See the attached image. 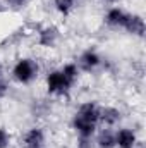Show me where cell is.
<instances>
[{
    "label": "cell",
    "mask_w": 146,
    "mask_h": 148,
    "mask_svg": "<svg viewBox=\"0 0 146 148\" xmlns=\"http://www.w3.org/2000/svg\"><path fill=\"white\" fill-rule=\"evenodd\" d=\"M40 74V66L35 59L23 57L12 67V79L19 84H31Z\"/></svg>",
    "instance_id": "7a4b0ae2"
},
{
    "label": "cell",
    "mask_w": 146,
    "mask_h": 148,
    "mask_svg": "<svg viewBox=\"0 0 146 148\" xmlns=\"http://www.w3.org/2000/svg\"><path fill=\"white\" fill-rule=\"evenodd\" d=\"M0 74H2V67H0Z\"/></svg>",
    "instance_id": "ffe728a7"
},
{
    "label": "cell",
    "mask_w": 146,
    "mask_h": 148,
    "mask_svg": "<svg viewBox=\"0 0 146 148\" xmlns=\"http://www.w3.org/2000/svg\"><path fill=\"white\" fill-rule=\"evenodd\" d=\"M46 91L48 95H55V97H65L69 95V91L72 90V84L67 81V77L60 69H53L46 74Z\"/></svg>",
    "instance_id": "3957f363"
},
{
    "label": "cell",
    "mask_w": 146,
    "mask_h": 148,
    "mask_svg": "<svg viewBox=\"0 0 146 148\" xmlns=\"http://www.w3.org/2000/svg\"><path fill=\"white\" fill-rule=\"evenodd\" d=\"M77 2H79V0H77Z\"/></svg>",
    "instance_id": "44dd1931"
},
{
    "label": "cell",
    "mask_w": 146,
    "mask_h": 148,
    "mask_svg": "<svg viewBox=\"0 0 146 148\" xmlns=\"http://www.w3.org/2000/svg\"><path fill=\"white\" fill-rule=\"evenodd\" d=\"M122 119V112L117 107H100V124L103 127H115Z\"/></svg>",
    "instance_id": "30bf717a"
},
{
    "label": "cell",
    "mask_w": 146,
    "mask_h": 148,
    "mask_svg": "<svg viewBox=\"0 0 146 148\" xmlns=\"http://www.w3.org/2000/svg\"><path fill=\"white\" fill-rule=\"evenodd\" d=\"M100 126V105L96 102H84L77 107L72 117V129L79 138H95Z\"/></svg>",
    "instance_id": "6da1fadb"
},
{
    "label": "cell",
    "mask_w": 146,
    "mask_h": 148,
    "mask_svg": "<svg viewBox=\"0 0 146 148\" xmlns=\"http://www.w3.org/2000/svg\"><path fill=\"white\" fill-rule=\"evenodd\" d=\"M95 147L96 148H115V129L113 127H103L102 131H96Z\"/></svg>",
    "instance_id": "8fae6325"
},
{
    "label": "cell",
    "mask_w": 146,
    "mask_h": 148,
    "mask_svg": "<svg viewBox=\"0 0 146 148\" xmlns=\"http://www.w3.org/2000/svg\"><path fill=\"white\" fill-rule=\"evenodd\" d=\"M117 2H119V0H103V3H107V5H112V7H113Z\"/></svg>",
    "instance_id": "ac0fdd59"
},
{
    "label": "cell",
    "mask_w": 146,
    "mask_h": 148,
    "mask_svg": "<svg viewBox=\"0 0 146 148\" xmlns=\"http://www.w3.org/2000/svg\"><path fill=\"white\" fill-rule=\"evenodd\" d=\"M2 9H3V2L0 0V12H2Z\"/></svg>",
    "instance_id": "d6986e66"
},
{
    "label": "cell",
    "mask_w": 146,
    "mask_h": 148,
    "mask_svg": "<svg viewBox=\"0 0 146 148\" xmlns=\"http://www.w3.org/2000/svg\"><path fill=\"white\" fill-rule=\"evenodd\" d=\"M59 38H60L59 28L50 24V26H45L43 29H40V33H38V45L45 47V48H52V47L57 45Z\"/></svg>",
    "instance_id": "9c48e42d"
},
{
    "label": "cell",
    "mask_w": 146,
    "mask_h": 148,
    "mask_svg": "<svg viewBox=\"0 0 146 148\" xmlns=\"http://www.w3.org/2000/svg\"><path fill=\"white\" fill-rule=\"evenodd\" d=\"M60 71L64 73V76L67 77V81H69L72 86L76 84V81L79 79V74H81V71H79V67H77L76 62H67V64H64V66L60 67Z\"/></svg>",
    "instance_id": "7c38bea8"
},
{
    "label": "cell",
    "mask_w": 146,
    "mask_h": 148,
    "mask_svg": "<svg viewBox=\"0 0 146 148\" xmlns=\"http://www.w3.org/2000/svg\"><path fill=\"white\" fill-rule=\"evenodd\" d=\"M46 138H45V131L41 127H31L26 131L24 138H23V145L24 148H45Z\"/></svg>",
    "instance_id": "ba28073f"
},
{
    "label": "cell",
    "mask_w": 146,
    "mask_h": 148,
    "mask_svg": "<svg viewBox=\"0 0 146 148\" xmlns=\"http://www.w3.org/2000/svg\"><path fill=\"white\" fill-rule=\"evenodd\" d=\"M77 0H53V7L60 16H71Z\"/></svg>",
    "instance_id": "4fadbf2b"
},
{
    "label": "cell",
    "mask_w": 146,
    "mask_h": 148,
    "mask_svg": "<svg viewBox=\"0 0 146 148\" xmlns=\"http://www.w3.org/2000/svg\"><path fill=\"white\" fill-rule=\"evenodd\" d=\"M122 29L132 36H138V38H143L145 36V31H146V26H145V19L141 14H134V12H129L127 17H126V23L122 26Z\"/></svg>",
    "instance_id": "5b68a950"
},
{
    "label": "cell",
    "mask_w": 146,
    "mask_h": 148,
    "mask_svg": "<svg viewBox=\"0 0 146 148\" xmlns=\"http://www.w3.org/2000/svg\"><path fill=\"white\" fill-rule=\"evenodd\" d=\"M76 64H77L79 71H83V73H95L98 67H102L103 57H102L95 48H86L84 52L79 53Z\"/></svg>",
    "instance_id": "277c9868"
},
{
    "label": "cell",
    "mask_w": 146,
    "mask_h": 148,
    "mask_svg": "<svg viewBox=\"0 0 146 148\" xmlns=\"http://www.w3.org/2000/svg\"><path fill=\"white\" fill-rule=\"evenodd\" d=\"M77 148H95L93 138H79L77 136Z\"/></svg>",
    "instance_id": "2e32d148"
},
{
    "label": "cell",
    "mask_w": 146,
    "mask_h": 148,
    "mask_svg": "<svg viewBox=\"0 0 146 148\" xmlns=\"http://www.w3.org/2000/svg\"><path fill=\"white\" fill-rule=\"evenodd\" d=\"M7 93H9V86H7V83L0 77V100H3V98L7 97Z\"/></svg>",
    "instance_id": "e0dca14e"
},
{
    "label": "cell",
    "mask_w": 146,
    "mask_h": 148,
    "mask_svg": "<svg viewBox=\"0 0 146 148\" xmlns=\"http://www.w3.org/2000/svg\"><path fill=\"white\" fill-rule=\"evenodd\" d=\"M5 5H9L10 9H24L28 3H29V0H2Z\"/></svg>",
    "instance_id": "9a60e30c"
},
{
    "label": "cell",
    "mask_w": 146,
    "mask_h": 148,
    "mask_svg": "<svg viewBox=\"0 0 146 148\" xmlns=\"http://www.w3.org/2000/svg\"><path fill=\"white\" fill-rule=\"evenodd\" d=\"M138 134L131 127L115 129V148H136L138 147Z\"/></svg>",
    "instance_id": "8992f818"
},
{
    "label": "cell",
    "mask_w": 146,
    "mask_h": 148,
    "mask_svg": "<svg viewBox=\"0 0 146 148\" xmlns=\"http://www.w3.org/2000/svg\"><path fill=\"white\" fill-rule=\"evenodd\" d=\"M10 145V134L5 127H0V148H9Z\"/></svg>",
    "instance_id": "5bb4252c"
},
{
    "label": "cell",
    "mask_w": 146,
    "mask_h": 148,
    "mask_svg": "<svg viewBox=\"0 0 146 148\" xmlns=\"http://www.w3.org/2000/svg\"><path fill=\"white\" fill-rule=\"evenodd\" d=\"M127 10H124L122 7H119V5H113V7H110L108 10H107V14H105V24L112 28V29H122V26H124V23H126V17H127Z\"/></svg>",
    "instance_id": "52a82bcc"
}]
</instances>
